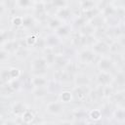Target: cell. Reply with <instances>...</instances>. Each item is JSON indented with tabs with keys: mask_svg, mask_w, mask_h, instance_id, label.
<instances>
[{
	"mask_svg": "<svg viewBox=\"0 0 125 125\" xmlns=\"http://www.w3.org/2000/svg\"><path fill=\"white\" fill-rule=\"evenodd\" d=\"M47 63L48 62L44 58H36L32 62V67H33V72L37 75L43 74L47 70Z\"/></svg>",
	"mask_w": 125,
	"mask_h": 125,
	"instance_id": "1",
	"label": "cell"
},
{
	"mask_svg": "<svg viewBox=\"0 0 125 125\" xmlns=\"http://www.w3.org/2000/svg\"><path fill=\"white\" fill-rule=\"evenodd\" d=\"M98 67L101 71H106L109 72L110 70L113 69V62L109 58L103 57L101 60L98 62Z\"/></svg>",
	"mask_w": 125,
	"mask_h": 125,
	"instance_id": "2",
	"label": "cell"
},
{
	"mask_svg": "<svg viewBox=\"0 0 125 125\" xmlns=\"http://www.w3.org/2000/svg\"><path fill=\"white\" fill-rule=\"evenodd\" d=\"M93 51L96 54H100V55H104L106 53L109 52V45L104 42V41H97L94 43L93 45Z\"/></svg>",
	"mask_w": 125,
	"mask_h": 125,
	"instance_id": "3",
	"label": "cell"
},
{
	"mask_svg": "<svg viewBox=\"0 0 125 125\" xmlns=\"http://www.w3.org/2000/svg\"><path fill=\"white\" fill-rule=\"evenodd\" d=\"M79 58H80L81 62H83L85 63H91L96 59V53L91 50H83L82 52H80Z\"/></svg>",
	"mask_w": 125,
	"mask_h": 125,
	"instance_id": "4",
	"label": "cell"
},
{
	"mask_svg": "<svg viewBox=\"0 0 125 125\" xmlns=\"http://www.w3.org/2000/svg\"><path fill=\"white\" fill-rule=\"evenodd\" d=\"M97 81L100 85L102 86H105V85H109V83L112 81V77L109 74V72L106 71H101L98 76H97Z\"/></svg>",
	"mask_w": 125,
	"mask_h": 125,
	"instance_id": "5",
	"label": "cell"
},
{
	"mask_svg": "<svg viewBox=\"0 0 125 125\" xmlns=\"http://www.w3.org/2000/svg\"><path fill=\"white\" fill-rule=\"evenodd\" d=\"M89 93H90V89H89L88 85H85V86H76V88H74V90H73V94L79 100L85 99L86 96L89 95Z\"/></svg>",
	"mask_w": 125,
	"mask_h": 125,
	"instance_id": "6",
	"label": "cell"
},
{
	"mask_svg": "<svg viewBox=\"0 0 125 125\" xmlns=\"http://www.w3.org/2000/svg\"><path fill=\"white\" fill-rule=\"evenodd\" d=\"M68 63L67 57L63 54H56L55 60H54V64L57 68H62L65 67L66 64Z\"/></svg>",
	"mask_w": 125,
	"mask_h": 125,
	"instance_id": "7",
	"label": "cell"
},
{
	"mask_svg": "<svg viewBox=\"0 0 125 125\" xmlns=\"http://www.w3.org/2000/svg\"><path fill=\"white\" fill-rule=\"evenodd\" d=\"M44 40H45V45L48 48H55L60 45V38L57 34H50Z\"/></svg>",
	"mask_w": 125,
	"mask_h": 125,
	"instance_id": "8",
	"label": "cell"
},
{
	"mask_svg": "<svg viewBox=\"0 0 125 125\" xmlns=\"http://www.w3.org/2000/svg\"><path fill=\"white\" fill-rule=\"evenodd\" d=\"M47 87V90L49 93L51 94H59L61 93V90H62V87H61V84L58 80H53V81H49L46 85Z\"/></svg>",
	"mask_w": 125,
	"mask_h": 125,
	"instance_id": "9",
	"label": "cell"
},
{
	"mask_svg": "<svg viewBox=\"0 0 125 125\" xmlns=\"http://www.w3.org/2000/svg\"><path fill=\"white\" fill-rule=\"evenodd\" d=\"M46 109L48 112H50L52 114H57L62 111V104L60 102H52V103L48 104V105L46 106Z\"/></svg>",
	"mask_w": 125,
	"mask_h": 125,
	"instance_id": "10",
	"label": "cell"
},
{
	"mask_svg": "<svg viewBox=\"0 0 125 125\" xmlns=\"http://www.w3.org/2000/svg\"><path fill=\"white\" fill-rule=\"evenodd\" d=\"M0 78H1V84L4 83H9L12 80V75H11V67L7 68H2L0 71Z\"/></svg>",
	"mask_w": 125,
	"mask_h": 125,
	"instance_id": "11",
	"label": "cell"
},
{
	"mask_svg": "<svg viewBox=\"0 0 125 125\" xmlns=\"http://www.w3.org/2000/svg\"><path fill=\"white\" fill-rule=\"evenodd\" d=\"M2 48L5 49L6 51L8 52H17L18 49L20 48V45L17 41H14V40H9L7 41L6 43L2 44Z\"/></svg>",
	"mask_w": 125,
	"mask_h": 125,
	"instance_id": "12",
	"label": "cell"
},
{
	"mask_svg": "<svg viewBox=\"0 0 125 125\" xmlns=\"http://www.w3.org/2000/svg\"><path fill=\"white\" fill-rule=\"evenodd\" d=\"M12 111L15 115H22L25 111H26V106L24 104L19 102L17 104H15L13 105V108H12Z\"/></svg>",
	"mask_w": 125,
	"mask_h": 125,
	"instance_id": "13",
	"label": "cell"
},
{
	"mask_svg": "<svg viewBox=\"0 0 125 125\" xmlns=\"http://www.w3.org/2000/svg\"><path fill=\"white\" fill-rule=\"evenodd\" d=\"M74 82H75L76 86H85V85H89L90 84V79H89V77L87 75L78 74L74 78Z\"/></svg>",
	"mask_w": 125,
	"mask_h": 125,
	"instance_id": "14",
	"label": "cell"
},
{
	"mask_svg": "<svg viewBox=\"0 0 125 125\" xmlns=\"http://www.w3.org/2000/svg\"><path fill=\"white\" fill-rule=\"evenodd\" d=\"M30 81L32 83V86H34V87H44L48 83V81L40 75H36V76L32 77V79Z\"/></svg>",
	"mask_w": 125,
	"mask_h": 125,
	"instance_id": "15",
	"label": "cell"
},
{
	"mask_svg": "<svg viewBox=\"0 0 125 125\" xmlns=\"http://www.w3.org/2000/svg\"><path fill=\"white\" fill-rule=\"evenodd\" d=\"M71 16V12L67 7H63V8H60L57 11V17L60 20H67L69 17Z\"/></svg>",
	"mask_w": 125,
	"mask_h": 125,
	"instance_id": "16",
	"label": "cell"
},
{
	"mask_svg": "<svg viewBox=\"0 0 125 125\" xmlns=\"http://www.w3.org/2000/svg\"><path fill=\"white\" fill-rule=\"evenodd\" d=\"M71 76L70 73H68L66 70H58L55 74V78L58 81H68L69 77Z\"/></svg>",
	"mask_w": 125,
	"mask_h": 125,
	"instance_id": "17",
	"label": "cell"
},
{
	"mask_svg": "<svg viewBox=\"0 0 125 125\" xmlns=\"http://www.w3.org/2000/svg\"><path fill=\"white\" fill-rule=\"evenodd\" d=\"M100 13H101V10H100L99 8H96V7H95V8H93V9L84 11L83 17H84L86 20H92L93 18H95L96 16H98Z\"/></svg>",
	"mask_w": 125,
	"mask_h": 125,
	"instance_id": "18",
	"label": "cell"
},
{
	"mask_svg": "<svg viewBox=\"0 0 125 125\" xmlns=\"http://www.w3.org/2000/svg\"><path fill=\"white\" fill-rule=\"evenodd\" d=\"M96 28L93 27L90 23L89 24H85L84 26H82L80 28V34L81 35H85V36H89V35H94Z\"/></svg>",
	"mask_w": 125,
	"mask_h": 125,
	"instance_id": "19",
	"label": "cell"
},
{
	"mask_svg": "<svg viewBox=\"0 0 125 125\" xmlns=\"http://www.w3.org/2000/svg\"><path fill=\"white\" fill-rule=\"evenodd\" d=\"M34 11L35 13L38 15V16H41V17H44L45 16V13H46V5L40 1V2H37L34 6Z\"/></svg>",
	"mask_w": 125,
	"mask_h": 125,
	"instance_id": "20",
	"label": "cell"
},
{
	"mask_svg": "<svg viewBox=\"0 0 125 125\" xmlns=\"http://www.w3.org/2000/svg\"><path fill=\"white\" fill-rule=\"evenodd\" d=\"M14 92H15V90L11 87V85L9 83L1 84V95L3 97H5V96H11Z\"/></svg>",
	"mask_w": 125,
	"mask_h": 125,
	"instance_id": "21",
	"label": "cell"
},
{
	"mask_svg": "<svg viewBox=\"0 0 125 125\" xmlns=\"http://www.w3.org/2000/svg\"><path fill=\"white\" fill-rule=\"evenodd\" d=\"M70 31V28L66 24H62L58 28H56V34L58 36H66Z\"/></svg>",
	"mask_w": 125,
	"mask_h": 125,
	"instance_id": "22",
	"label": "cell"
},
{
	"mask_svg": "<svg viewBox=\"0 0 125 125\" xmlns=\"http://www.w3.org/2000/svg\"><path fill=\"white\" fill-rule=\"evenodd\" d=\"M90 24L95 27V28H98V27H102L103 24H104V19L102 18V16L98 15L96 16L95 18H93L92 20H90Z\"/></svg>",
	"mask_w": 125,
	"mask_h": 125,
	"instance_id": "23",
	"label": "cell"
},
{
	"mask_svg": "<svg viewBox=\"0 0 125 125\" xmlns=\"http://www.w3.org/2000/svg\"><path fill=\"white\" fill-rule=\"evenodd\" d=\"M115 10H116V8H114L111 4H108L103 9V16H104L106 18L115 16Z\"/></svg>",
	"mask_w": 125,
	"mask_h": 125,
	"instance_id": "24",
	"label": "cell"
},
{
	"mask_svg": "<svg viewBox=\"0 0 125 125\" xmlns=\"http://www.w3.org/2000/svg\"><path fill=\"white\" fill-rule=\"evenodd\" d=\"M48 93H49V92H48L46 86H44V87H36V89L33 91V95H34V97H36V98L45 97Z\"/></svg>",
	"mask_w": 125,
	"mask_h": 125,
	"instance_id": "25",
	"label": "cell"
},
{
	"mask_svg": "<svg viewBox=\"0 0 125 125\" xmlns=\"http://www.w3.org/2000/svg\"><path fill=\"white\" fill-rule=\"evenodd\" d=\"M113 116L119 122L125 121V108H118V109H116L114 111V113H113Z\"/></svg>",
	"mask_w": 125,
	"mask_h": 125,
	"instance_id": "26",
	"label": "cell"
},
{
	"mask_svg": "<svg viewBox=\"0 0 125 125\" xmlns=\"http://www.w3.org/2000/svg\"><path fill=\"white\" fill-rule=\"evenodd\" d=\"M113 80H114V82H115L117 85H119V86L125 85V72L120 71V72L116 73V75H115V77L113 78Z\"/></svg>",
	"mask_w": 125,
	"mask_h": 125,
	"instance_id": "27",
	"label": "cell"
},
{
	"mask_svg": "<svg viewBox=\"0 0 125 125\" xmlns=\"http://www.w3.org/2000/svg\"><path fill=\"white\" fill-rule=\"evenodd\" d=\"M33 24H34V20H33L32 17H30V16L22 17V24H21V26H23L25 28H29V27L33 26Z\"/></svg>",
	"mask_w": 125,
	"mask_h": 125,
	"instance_id": "28",
	"label": "cell"
},
{
	"mask_svg": "<svg viewBox=\"0 0 125 125\" xmlns=\"http://www.w3.org/2000/svg\"><path fill=\"white\" fill-rule=\"evenodd\" d=\"M48 25H49V27L56 29V28H58L60 25H62L61 20H60L58 17H57V18H52V19H50V20L48 21Z\"/></svg>",
	"mask_w": 125,
	"mask_h": 125,
	"instance_id": "29",
	"label": "cell"
},
{
	"mask_svg": "<svg viewBox=\"0 0 125 125\" xmlns=\"http://www.w3.org/2000/svg\"><path fill=\"white\" fill-rule=\"evenodd\" d=\"M85 24H86V19H85L83 16L76 18V19L74 20V21H73V25H74L76 28H79V29H80L82 26H84Z\"/></svg>",
	"mask_w": 125,
	"mask_h": 125,
	"instance_id": "30",
	"label": "cell"
},
{
	"mask_svg": "<svg viewBox=\"0 0 125 125\" xmlns=\"http://www.w3.org/2000/svg\"><path fill=\"white\" fill-rule=\"evenodd\" d=\"M21 118H22V121L24 123H30L32 121V119L34 118V114L30 110L26 109V111L21 115Z\"/></svg>",
	"mask_w": 125,
	"mask_h": 125,
	"instance_id": "31",
	"label": "cell"
},
{
	"mask_svg": "<svg viewBox=\"0 0 125 125\" xmlns=\"http://www.w3.org/2000/svg\"><path fill=\"white\" fill-rule=\"evenodd\" d=\"M61 101L63 103H68L71 101L72 98V93H70L69 91H62L61 92Z\"/></svg>",
	"mask_w": 125,
	"mask_h": 125,
	"instance_id": "32",
	"label": "cell"
},
{
	"mask_svg": "<svg viewBox=\"0 0 125 125\" xmlns=\"http://www.w3.org/2000/svg\"><path fill=\"white\" fill-rule=\"evenodd\" d=\"M80 5H81V8H82L83 11H87V10H90V9L95 8V3L92 0L84 1V2L80 3Z\"/></svg>",
	"mask_w": 125,
	"mask_h": 125,
	"instance_id": "33",
	"label": "cell"
},
{
	"mask_svg": "<svg viewBox=\"0 0 125 125\" xmlns=\"http://www.w3.org/2000/svg\"><path fill=\"white\" fill-rule=\"evenodd\" d=\"M122 48V44L119 42H113L109 45V52L110 53H117L121 50Z\"/></svg>",
	"mask_w": 125,
	"mask_h": 125,
	"instance_id": "34",
	"label": "cell"
},
{
	"mask_svg": "<svg viewBox=\"0 0 125 125\" xmlns=\"http://www.w3.org/2000/svg\"><path fill=\"white\" fill-rule=\"evenodd\" d=\"M51 5L54 8H63L66 7V2L65 0H51Z\"/></svg>",
	"mask_w": 125,
	"mask_h": 125,
	"instance_id": "35",
	"label": "cell"
},
{
	"mask_svg": "<svg viewBox=\"0 0 125 125\" xmlns=\"http://www.w3.org/2000/svg\"><path fill=\"white\" fill-rule=\"evenodd\" d=\"M31 1L32 0H17V5L21 8L26 9L31 6Z\"/></svg>",
	"mask_w": 125,
	"mask_h": 125,
	"instance_id": "36",
	"label": "cell"
},
{
	"mask_svg": "<svg viewBox=\"0 0 125 125\" xmlns=\"http://www.w3.org/2000/svg\"><path fill=\"white\" fill-rule=\"evenodd\" d=\"M65 70H66L68 73L73 74V73L77 70V64L74 63V62H68V63L66 64V66H65Z\"/></svg>",
	"mask_w": 125,
	"mask_h": 125,
	"instance_id": "37",
	"label": "cell"
},
{
	"mask_svg": "<svg viewBox=\"0 0 125 125\" xmlns=\"http://www.w3.org/2000/svg\"><path fill=\"white\" fill-rule=\"evenodd\" d=\"M102 116H103V115H102V111H101V110H98V109H94V110H92V111L89 113V117H91V118L94 119V120H98V119H100Z\"/></svg>",
	"mask_w": 125,
	"mask_h": 125,
	"instance_id": "38",
	"label": "cell"
},
{
	"mask_svg": "<svg viewBox=\"0 0 125 125\" xmlns=\"http://www.w3.org/2000/svg\"><path fill=\"white\" fill-rule=\"evenodd\" d=\"M9 84L11 85V87H12L15 91L20 90L21 87V82H20L19 79H13V80H11V81L9 82Z\"/></svg>",
	"mask_w": 125,
	"mask_h": 125,
	"instance_id": "39",
	"label": "cell"
},
{
	"mask_svg": "<svg viewBox=\"0 0 125 125\" xmlns=\"http://www.w3.org/2000/svg\"><path fill=\"white\" fill-rule=\"evenodd\" d=\"M9 33H10L9 30H3V29L1 30V45L10 40V38H9Z\"/></svg>",
	"mask_w": 125,
	"mask_h": 125,
	"instance_id": "40",
	"label": "cell"
},
{
	"mask_svg": "<svg viewBox=\"0 0 125 125\" xmlns=\"http://www.w3.org/2000/svg\"><path fill=\"white\" fill-rule=\"evenodd\" d=\"M5 7L7 8V10H13L17 4V1L16 0H5L3 1Z\"/></svg>",
	"mask_w": 125,
	"mask_h": 125,
	"instance_id": "41",
	"label": "cell"
},
{
	"mask_svg": "<svg viewBox=\"0 0 125 125\" xmlns=\"http://www.w3.org/2000/svg\"><path fill=\"white\" fill-rule=\"evenodd\" d=\"M11 75H12V80L13 79H18L21 75V70L16 67H11Z\"/></svg>",
	"mask_w": 125,
	"mask_h": 125,
	"instance_id": "42",
	"label": "cell"
},
{
	"mask_svg": "<svg viewBox=\"0 0 125 125\" xmlns=\"http://www.w3.org/2000/svg\"><path fill=\"white\" fill-rule=\"evenodd\" d=\"M112 88L109 85H105L104 86V97H110L112 96Z\"/></svg>",
	"mask_w": 125,
	"mask_h": 125,
	"instance_id": "43",
	"label": "cell"
},
{
	"mask_svg": "<svg viewBox=\"0 0 125 125\" xmlns=\"http://www.w3.org/2000/svg\"><path fill=\"white\" fill-rule=\"evenodd\" d=\"M113 99L115 100L116 103H121V102H125V96L123 95V93H117L112 95Z\"/></svg>",
	"mask_w": 125,
	"mask_h": 125,
	"instance_id": "44",
	"label": "cell"
},
{
	"mask_svg": "<svg viewBox=\"0 0 125 125\" xmlns=\"http://www.w3.org/2000/svg\"><path fill=\"white\" fill-rule=\"evenodd\" d=\"M115 16H117L119 19L125 18V8H122V7L116 8V10H115Z\"/></svg>",
	"mask_w": 125,
	"mask_h": 125,
	"instance_id": "45",
	"label": "cell"
},
{
	"mask_svg": "<svg viewBox=\"0 0 125 125\" xmlns=\"http://www.w3.org/2000/svg\"><path fill=\"white\" fill-rule=\"evenodd\" d=\"M8 54H9L8 51H6L5 49L1 48V51H0V61H1V62L6 61V60L8 59Z\"/></svg>",
	"mask_w": 125,
	"mask_h": 125,
	"instance_id": "46",
	"label": "cell"
},
{
	"mask_svg": "<svg viewBox=\"0 0 125 125\" xmlns=\"http://www.w3.org/2000/svg\"><path fill=\"white\" fill-rule=\"evenodd\" d=\"M13 23L16 26H21V24H22V17H15L13 19Z\"/></svg>",
	"mask_w": 125,
	"mask_h": 125,
	"instance_id": "47",
	"label": "cell"
},
{
	"mask_svg": "<svg viewBox=\"0 0 125 125\" xmlns=\"http://www.w3.org/2000/svg\"><path fill=\"white\" fill-rule=\"evenodd\" d=\"M36 40H37V38H36L35 36L31 35V36H28V37H27L26 42H27V44H28V45H30V44H31V45H33V46H34V44H35Z\"/></svg>",
	"mask_w": 125,
	"mask_h": 125,
	"instance_id": "48",
	"label": "cell"
},
{
	"mask_svg": "<svg viewBox=\"0 0 125 125\" xmlns=\"http://www.w3.org/2000/svg\"><path fill=\"white\" fill-rule=\"evenodd\" d=\"M100 1H101V3H102V4L104 5V7H105L106 5H108V4H110L112 0H100Z\"/></svg>",
	"mask_w": 125,
	"mask_h": 125,
	"instance_id": "49",
	"label": "cell"
},
{
	"mask_svg": "<svg viewBox=\"0 0 125 125\" xmlns=\"http://www.w3.org/2000/svg\"><path fill=\"white\" fill-rule=\"evenodd\" d=\"M121 44H122V45H125V35L123 36V38H122V40H121Z\"/></svg>",
	"mask_w": 125,
	"mask_h": 125,
	"instance_id": "50",
	"label": "cell"
},
{
	"mask_svg": "<svg viewBox=\"0 0 125 125\" xmlns=\"http://www.w3.org/2000/svg\"><path fill=\"white\" fill-rule=\"evenodd\" d=\"M80 3H82V2H84V1H87V0H78Z\"/></svg>",
	"mask_w": 125,
	"mask_h": 125,
	"instance_id": "51",
	"label": "cell"
},
{
	"mask_svg": "<svg viewBox=\"0 0 125 125\" xmlns=\"http://www.w3.org/2000/svg\"><path fill=\"white\" fill-rule=\"evenodd\" d=\"M32 1H36V2H40V1H42V0H32Z\"/></svg>",
	"mask_w": 125,
	"mask_h": 125,
	"instance_id": "52",
	"label": "cell"
},
{
	"mask_svg": "<svg viewBox=\"0 0 125 125\" xmlns=\"http://www.w3.org/2000/svg\"><path fill=\"white\" fill-rule=\"evenodd\" d=\"M124 66H125V61H124Z\"/></svg>",
	"mask_w": 125,
	"mask_h": 125,
	"instance_id": "53",
	"label": "cell"
},
{
	"mask_svg": "<svg viewBox=\"0 0 125 125\" xmlns=\"http://www.w3.org/2000/svg\"><path fill=\"white\" fill-rule=\"evenodd\" d=\"M124 24H125V20H124Z\"/></svg>",
	"mask_w": 125,
	"mask_h": 125,
	"instance_id": "54",
	"label": "cell"
},
{
	"mask_svg": "<svg viewBox=\"0 0 125 125\" xmlns=\"http://www.w3.org/2000/svg\"><path fill=\"white\" fill-rule=\"evenodd\" d=\"M122 1H123V2H125V0H122Z\"/></svg>",
	"mask_w": 125,
	"mask_h": 125,
	"instance_id": "55",
	"label": "cell"
}]
</instances>
